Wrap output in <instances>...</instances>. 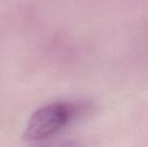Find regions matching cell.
<instances>
[{
  "instance_id": "cell-1",
  "label": "cell",
  "mask_w": 148,
  "mask_h": 147,
  "mask_svg": "<svg viewBox=\"0 0 148 147\" xmlns=\"http://www.w3.org/2000/svg\"><path fill=\"white\" fill-rule=\"evenodd\" d=\"M78 113L79 110L72 104L59 102L47 105L32 114L24 131V139H47L71 123Z\"/></svg>"
},
{
  "instance_id": "cell-2",
  "label": "cell",
  "mask_w": 148,
  "mask_h": 147,
  "mask_svg": "<svg viewBox=\"0 0 148 147\" xmlns=\"http://www.w3.org/2000/svg\"><path fill=\"white\" fill-rule=\"evenodd\" d=\"M43 147H81L75 143H70V142H66V143H58V144H51V145L43 146Z\"/></svg>"
}]
</instances>
